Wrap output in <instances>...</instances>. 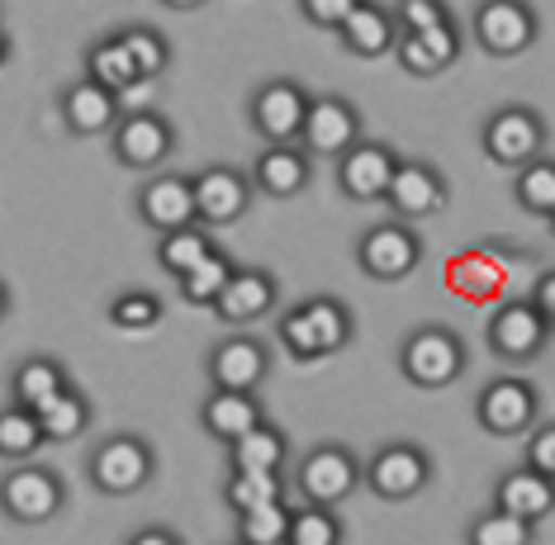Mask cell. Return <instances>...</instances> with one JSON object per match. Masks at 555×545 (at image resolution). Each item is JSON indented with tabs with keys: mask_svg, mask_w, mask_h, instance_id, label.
Segmentation results:
<instances>
[{
	"mask_svg": "<svg viewBox=\"0 0 555 545\" xmlns=\"http://www.w3.org/2000/svg\"><path fill=\"white\" fill-rule=\"evenodd\" d=\"M532 536H537V527L527 517H513L503 508H489L470 527V545H532Z\"/></svg>",
	"mask_w": 555,
	"mask_h": 545,
	"instance_id": "obj_39",
	"label": "cell"
},
{
	"mask_svg": "<svg viewBox=\"0 0 555 545\" xmlns=\"http://www.w3.org/2000/svg\"><path fill=\"white\" fill-rule=\"evenodd\" d=\"M109 147H115L119 167H129V171H153V167H162V161L171 157L176 129H171L167 114H157V109L124 114V119L115 124V133H109Z\"/></svg>",
	"mask_w": 555,
	"mask_h": 545,
	"instance_id": "obj_12",
	"label": "cell"
},
{
	"mask_svg": "<svg viewBox=\"0 0 555 545\" xmlns=\"http://www.w3.org/2000/svg\"><path fill=\"white\" fill-rule=\"evenodd\" d=\"M289 531V503H267V508L237 512V541L243 545H285Z\"/></svg>",
	"mask_w": 555,
	"mask_h": 545,
	"instance_id": "obj_38",
	"label": "cell"
},
{
	"mask_svg": "<svg viewBox=\"0 0 555 545\" xmlns=\"http://www.w3.org/2000/svg\"><path fill=\"white\" fill-rule=\"evenodd\" d=\"M347 527L337 508H323V503H299L289 508V531H285V545H343Z\"/></svg>",
	"mask_w": 555,
	"mask_h": 545,
	"instance_id": "obj_32",
	"label": "cell"
},
{
	"mask_svg": "<svg viewBox=\"0 0 555 545\" xmlns=\"http://www.w3.org/2000/svg\"><path fill=\"white\" fill-rule=\"evenodd\" d=\"M162 5H171V10H199V5H209V0H162Z\"/></svg>",
	"mask_w": 555,
	"mask_h": 545,
	"instance_id": "obj_47",
	"label": "cell"
},
{
	"mask_svg": "<svg viewBox=\"0 0 555 545\" xmlns=\"http://www.w3.org/2000/svg\"><path fill=\"white\" fill-rule=\"evenodd\" d=\"M86 76H91L95 86H105V91H129L138 81V67L129 57V48L119 43V34H105L100 43H91V53H86Z\"/></svg>",
	"mask_w": 555,
	"mask_h": 545,
	"instance_id": "obj_30",
	"label": "cell"
},
{
	"mask_svg": "<svg viewBox=\"0 0 555 545\" xmlns=\"http://www.w3.org/2000/svg\"><path fill=\"white\" fill-rule=\"evenodd\" d=\"M395 167H399L395 147L365 143V138H361L357 147L337 157V190H343L351 205H371V199H385L389 181H395Z\"/></svg>",
	"mask_w": 555,
	"mask_h": 545,
	"instance_id": "obj_17",
	"label": "cell"
},
{
	"mask_svg": "<svg viewBox=\"0 0 555 545\" xmlns=\"http://www.w3.org/2000/svg\"><path fill=\"white\" fill-rule=\"evenodd\" d=\"M39 446H48V437L39 427V413L20 408V403L0 408V460L24 465V460H34V455H39Z\"/></svg>",
	"mask_w": 555,
	"mask_h": 545,
	"instance_id": "obj_29",
	"label": "cell"
},
{
	"mask_svg": "<svg viewBox=\"0 0 555 545\" xmlns=\"http://www.w3.org/2000/svg\"><path fill=\"white\" fill-rule=\"evenodd\" d=\"M385 205L395 209L399 223H423L447 209V181L433 161H399L395 181L385 190Z\"/></svg>",
	"mask_w": 555,
	"mask_h": 545,
	"instance_id": "obj_15",
	"label": "cell"
},
{
	"mask_svg": "<svg viewBox=\"0 0 555 545\" xmlns=\"http://www.w3.org/2000/svg\"><path fill=\"white\" fill-rule=\"evenodd\" d=\"M537 408H541V399L527 379H494L479 394L475 417L489 437H522V432H532Z\"/></svg>",
	"mask_w": 555,
	"mask_h": 545,
	"instance_id": "obj_14",
	"label": "cell"
},
{
	"mask_svg": "<svg viewBox=\"0 0 555 545\" xmlns=\"http://www.w3.org/2000/svg\"><path fill=\"white\" fill-rule=\"evenodd\" d=\"M39 427L48 441H77L86 427H91V403H86L81 389L67 385L48 408H39Z\"/></svg>",
	"mask_w": 555,
	"mask_h": 545,
	"instance_id": "obj_35",
	"label": "cell"
},
{
	"mask_svg": "<svg viewBox=\"0 0 555 545\" xmlns=\"http://www.w3.org/2000/svg\"><path fill=\"white\" fill-rule=\"evenodd\" d=\"M147 100H157V86L138 76V81L129 86V91H119V114H143V109H153V105H147Z\"/></svg>",
	"mask_w": 555,
	"mask_h": 545,
	"instance_id": "obj_44",
	"label": "cell"
},
{
	"mask_svg": "<svg viewBox=\"0 0 555 545\" xmlns=\"http://www.w3.org/2000/svg\"><path fill=\"white\" fill-rule=\"evenodd\" d=\"M62 109V124H67L77 138H100V133H115V124L124 119L119 114V95L105 91V86H95L91 76H81V81H72L67 91L57 100Z\"/></svg>",
	"mask_w": 555,
	"mask_h": 545,
	"instance_id": "obj_21",
	"label": "cell"
},
{
	"mask_svg": "<svg viewBox=\"0 0 555 545\" xmlns=\"http://www.w3.org/2000/svg\"><path fill=\"white\" fill-rule=\"evenodd\" d=\"M214 251V237L205 233V223H191V228H176V233H162L157 237V265L171 271L181 281L191 265H199Z\"/></svg>",
	"mask_w": 555,
	"mask_h": 545,
	"instance_id": "obj_33",
	"label": "cell"
},
{
	"mask_svg": "<svg viewBox=\"0 0 555 545\" xmlns=\"http://www.w3.org/2000/svg\"><path fill=\"white\" fill-rule=\"evenodd\" d=\"M361 143V114L343 95H313L305 129H299V147L309 157H343Z\"/></svg>",
	"mask_w": 555,
	"mask_h": 545,
	"instance_id": "obj_11",
	"label": "cell"
},
{
	"mask_svg": "<svg viewBox=\"0 0 555 545\" xmlns=\"http://www.w3.org/2000/svg\"><path fill=\"white\" fill-rule=\"evenodd\" d=\"M395 24H399V34H427L437 24H451V10H447V0H399Z\"/></svg>",
	"mask_w": 555,
	"mask_h": 545,
	"instance_id": "obj_41",
	"label": "cell"
},
{
	"mask_svg": "<svg viewBox=\"0 0 555 545\" xmlns=\"http://www.w3.org/2000/svg\"><path fill=\"white\" fill-rule=\"evenodd\" d=\"M479 147H485V157L494 161V167L517 171V167H527V161L541 157V147H546V124H541L537 109L508 105V109H499V114L485 119Z\"/></svg>",
	"mask_w": 555,
	"mask_h": 545,
	"instance_id": "obj_6",
	"label": "cell"
},
{
	"mask_svg": "<svg viewBox=\"0 0 555 545\" xmlns=\"http://www.w3.org/2000/svg\"><path fill=\"white\" fill-rule=\"evenodd\" d=\"M86 470H91V484L105 493V498H129V493L147 489V479H153V470H157V455L143 437L115 432L109 441L95 446Z\"/></svg>",
	"mask_w": 555,
	"mask_h": 545,
	"instance_id": "obj_3",
	"label": "cell"
},
{
	"mask_svg": "<svg viewBox=\"0 0 555 545\" xmlns=\"http://www.w3.org/2000/svg\"><path fill=\"white\" fill-rule=\"evenodd\" d=\"M5 313H10V289H5V281H0V323H5Z\"/></svg>",
	"mask_w": 555,
	"mask_h": 545,
	"instance_id": "obj_49",
	"label": "cell"
},
{
	"mask_svg": "<svg viewBox=\"0 0 555 545\" xmlns=\"http://www.w3.org/2000/svg\"><path fill=\"white\" fill-rule=\"evenodd\" d=\"M119 43L129 48V57H133V67L143 81H157V76L171 67V43L162 29H153V24H129V29H119Z\"/></svg>",
	"mask_w": 555,
	"mask_h": 545,
	"instance_id": "obj_36",
	"label": "cell"
},
{
	"mask_svg": "<svg viewBox=\"0 0 555 545\" xmlns=\"http://www.w3.org/2000/svg\"><path fill=\"white\" fill-rule=\"evenodd\" d=\"M271 309H275V281L267 271H233V281L223 285L219 299H214V313L233 327L267 319Z\"/></svg>",
	"mask_w": 555,
	"mask_h": 545,
	"instance_id": "obj_24",
	"label": "cell"
},
{
	"mask_svg": "<svg viewBox=\"0 0 555 545\" xmlns=\"http://www.w3.org/2000/svg\"><path fill=\"white\" fill-rule=\"evenodd\" d=\"M513 195H517V205H522L527 213L551 219V209H555V161L537 157V161H527V167H517Z\"/></svg>",
	"mask_w": 555,
	"mask_h": 545,
	"instance_id": "obj_37",
	"label": "cell"
},
{
	"mask_svg": "<svg viewBox=\"0 0 555 545\" xmlns=\"http://www.w3.org/2000/svg\"><path fill=\"white\" fill-rule=\"evenodd\" d=\"M109 323L124 327V333H147V327L162 323V299L147 295V289H129V295L109 299Z\"/></svg>",
	"mask_w": 555,
	"mask_h": 545,
	"instance_id": "obj_40",
	"label": "cell"
},
{
	"mask_svg": "<svg viewBox=\"0 0 555 545\" xmlns=\"http://www.w3.org/2000/svg\"><path fill=\"white\" fill-rule=\"evenodd\" d=\"M527 465H532L537 475H546L555 479V423L546 427H537L532 437H527Z\"/></svg>",
	"mask_w": 555,
	"mask_h": 545,
	"instance_id": "obj_43",
	"label": "cell"
},
{
	"mask_svg": "<svg viewBox=\"0 0 555 545\" xmlns=\"http://www.w3.org/2000/svg\"><path fill=\"white\" fill-rule=\"evenodd\" d=\"M361 484L385 503H409L433 484V455L413 441H389L361 465Z\"/></svg>",
	"mask_w": 555,
	"mask_h": 545,
	"instance_id": "obj_2",
	"label": "cell"
},
{
	"mask_svg": "<svg viewBox=\"0 0 555 545\" xmlns=\"http://www.w3.org/2000/svg\"><path fill=\"white\" fill-rule=\"evenodd\" d=\"M337 38H343V48L351 57H385V53H395V43H399L395 10L375 5V0H361V5L343 20Z\"/></svg>",
	"mask_w": 555,
	"mask_h": 545,
	"instance_id": "obj_22",
	"label": "cell"
},
{
	"mask_svg": "<svg viewBox=\"0 0 555 545\" xmlns=\"http://www.w3.org/2000/svg\"><path fill=\"white\" fill-rule=\"evenodd\" d=\"M138 219H143L153 233H176V228H191L195 223V195L191 181L176 171L153 176L143 190H138Z\"/></svg>",
	"mask_w": 555,
	"mask_h": 545,
	"instance_id": "obj_20",
	"label": "cell"
},
{
	"mask_svg": "<svg viewBox=\"0 0 555 545\" xmlns=\"http://www.w3.org/2000/svg\"><path fill=\"white\" fill-rule=\"evenodd\" d=\"M10 62V34H5V24H0V67Z\"/></svg>",
	"mask_w": 555,
	"mask_h": 545,
	"instance_id": "obj_48",
	"label": "cell"
},
{
	"mask_svg": "<svg viewBox=\"0 0 555 545\" xmlns=\"http://www.w3.org/2000/svg\"><path fill=\"white\" fill-rule=\"evenodd\" d=\"M313 181V157L299 143H267L261 157L251 161V190H261L267 199H295L305 195Z\"/></svg>",
	"mask_w": 555,
	"mask_h": 545,
	"instance_id": "obj_18",
	"label": "cell"
},
{
	"mask_svg": "<svg viewBox=\"0 0 555 545\" xmlns=\"http://www.w3.org/2000/svg\"><path fill=\"white\" fill-rule=\"evenodd\" d=\"M271 375V351L257 337H229L209 351V379L214 389H237L257 394V385Z\"/></svg>",
	"mask_w": 555,
	"mask_h": 545,
	"instance_id": "obj_19",
	"label": "cell"
},
{
	"mask_svg": "<svg viewBox=\"0 0 555 545\" xmlns=\"http://www.w3.org/2000/svg\"><path fill=\"white\" fill-rule=\"evenodd\" d=\"M285 455H289V441H285L281 427H271V423H257L251 432L229 441V465L233 470H275L281 475Z\"/></svg>",
	"mask_w": 555,
	"mask_h": 545,
	"instance_id": "obj_28",
	"label": "cell"
},
{
	"mask_svg": "<svg viewBox=\"0 0 555 545\" xmlns=\"http://www.w3.org/2000/svg\"><path fill=\"white\" fill-rule=\"evenodd\" d=\"M494 508L513 512V517H527V522H541V517L555 512V479L537 475L532 465H522V470L503 475L499 479V493H494Z\"/></svg>",
	"mask_w": 555,
	"mask_h": 545,
	"instance_id": "obj_26",
	"label": "cell"
},
{
	"mask_svg": "<svg viewBox=\"0 0 555 545\" xmlns=\"http://www.w3.org/2000/svg\"><path fill=\"white\" fill-rule=\"evenodd\" d=\"M257 423H267V413H261L257 394H237V389H214L205 399V408H199V427L214 437V441H237L243 432H251Z\"/></svg>",
	"mask_w": 555,
	"mask_h": 545,
	"instance_id": "obj_25",
	"label": "cell"
},
{
	"mask_svg": "<svg viewBox=\"0 0 555 545\" xmlns=\"http://www.w3.org/2000/svg\"><path fill=\"white\" fill-rule=\"evenodd\" d=\"M361 484V460L347 446H313L295 470V489L305 503H323V508H337L347 503Z\"/></svg>",
	"mask_w": 555,
	"mask_h": 545,
	"instance_id": "obj_7",
	"label": "cell"
},
{
	"mask_svg": "<svg viewBox=\"0 0 555 545\" xmlns=\"http://www.w3.org/2000/svg\"><path fill=\"white\" fill-rule=\"evenodd\" d=\"M541 24L527 0H479L475 10V38L489 57H517L537 43Z\"/></svg>",
	"mask_w": 555,
	"mask_h": 545,
	"instance_id": "obj_10",
	"label": "cell"
},
{
	"mask_svg": "<svg viewBox=\"0 0 555 545\" xmlns=\"http://www.w3.org/2000/svg\"><path fill=\"white\" fill-rule=\"evenodd\" d=\"M357 261L371 281H403V275L418 271L423 261V237L409 223H375L361 233L357 243Z\"/></svg>",
	"mask_w": 555,
	"mask_h": 545,
	"instance_id": "obj_9",
	"label": "cell"
},
{
	"mask_svg": "<svg viewBox=\"0 0 555 545\" xmlns=\"http://www.w3.org/2000/svg\"><path fill=\"white\" fill-rule=\"evenodd\" d=\"M532 303H537V313L546 319V327L555 333V271H546L537 281V289H532Z\"/></svg>",
	"mask_w": 555,
	"mask_h": 545,
	"instance_id": "obj_45",
	"label": "cell"
},
{
	"mask_svg": "<svg viewBox=\"0 0 555 545\" xmlns=\"http://www.w3.org/2000/svg\"><path fill=\"white\" fill-rule=\"evenodd\" d=\"M191 195H195V223L205 228H229L251 209V181L233 167H205L191 176Z\"/></svg>",
	"mask_w": 555,
	"mask_h": 545,
	"instance_id": "obj_13",
	"label": "cell"
},
{
	"mask_svg": "<svg viewBox=\"0 0 555 545\" xmlns=\"http://www.w3.org/2000/svg\"><path fill=\"white\" fill-rule=\"evenodd\" d=\"M285 498V479L275 470H233L229 484H223V503L233 512H251V508H267V503Z\"/></svg>",
	"mask_w": 555,
	"mask_h": 545,
	"instance_id": "obj_34",
	"label": "cell"
},
{
	"mask_svg": "<svg viewBox=\"0 0 555 545\" xmlns=\"http://www.w3.org/2000/svg\"><path fill=\"white\" fill-rule=\"evenodd\" d=\"M309 91L289 76H275V81L257 86L247 105V119L267 143H299V129H305V114H309Z\"/></svg>",
	"mask_w": 555,
	"mask_h": 545,
	"instance_id": "obj_8",
	"label": "cell"
},
{
	"mask_svg": "<svg viewBox=\"0 0 555 545\" xmlns=\"http://www.w3.org/2000/svg\"><path fill=\"white\" fill-rule=\"evenodd\" d=\"M395 57L409 76H437L461 57V29L456 24H437L427 34H399Z\"/></svg>",
	"mask_w": 555,
	"mask_h": 545,
	"instance_id": "obj_23",
	"label": "cell"
},
{
	"mask_svg": "<svg viewBox=\"0 0 555 545\" xmlns=\"http://www.w3.org/2000/svg\"><path fill=\"white\" fill-rule=\"evenodd\" d=\"M361 0H299V10H305L309 24H319V29H343V20L357 10Z\"/></svg>",
	"mask_w": 555,
	"mask_h": 545,
	"instance_id": "obj_42",
	"label": "cell"
},
{
	"mask_svg": "<svg viewBox=\"0 0 555 545\" xmlns=\"http://www.w3.org/2000/svg\"><path fill=\"white\" fill-rule=\"evenodd\" d=\"M67 385H72V379H67V371H62V361H53V356H29V361L15 365V375H10V399H15L20 408L39 413Z\"/></svg>",
	"mask_w": 555,
	"mask_h": 545,
	"instance_id": "obj_27",
	"label": "cell"
},
{
	"mask_svg": "<svg viewBox=\"0 0 555 545\" xmlns=\"http://www.w3.org/2000/svg\"><path fill=\"white\" fill-rule=\"evenodd\" d=\"M485 337H489V347H494V356H503V361H537L551 341V327L537 313V303L522 299V303H503L494 319H489Z\"/></svg>",
	"mask_w": 555,
	"mask_h": 545,
	"instance_id": "obj_16",
	"label": "cell"
},
{
	"mask_svg": "<svg viewBox=\"0 0 555 545\" xmlns=\"http://www.w3.org/2000/svg\"><path fill=\"white\" fill-rule=\"evenodd\" d=\"M399 371H403L409 385H418V389H447L451 379H461V371H465L461 337L447 333V327H418V333L403 337Z\"/></svg>",
	"mask_w": 555,
	"mask_h": 545,
	"instance_id": "obj_5",
	"label": "cell"
},
{
	"mask_svg": "<svg viewBox=\"0 0 555 545\" xmlns=\"http://www.w3.org/2000/svg\"><path fill=\"white\" fill-rule=\"evenodd\" d=\"M233 271H237V265L229 261V251L214 247L205 261L191 265V271H185L181 281H176V285H181V299H185V303H195V309H214V299L223 295V285L233 281Z\"/></svg>",
	"mask_w": 555,
	"mask_h": 545,
	"instance_id": "obj_31",
	"label": "cell"
},
{
	"mask_svg": "<svg viewBox=\"0 0 555 545\" xmlns=\"http://www.w3.org/2000/svg\"><path fill=\"white\" fill-rule=\"evenodd\" d=\"M129 545H181V536H176L171 527H143L129 536Z\"/></svg>",
	"mask_w": 555,
	"mask_h": 545,
	"instance_id": "obj_46",
	"label": "cell"
},
{
	"mask_svg": "<svg viewBox=\"0 0 555 545\" xmlns=\"http://www.w3.org/2000/svg\"><path fill=\"white\" fill-rule=\"evenodd\" d=\"M62 503H67V493H62V479L48 465L24 460V465H10L5 479H0V512L20 527L53 522L62 512Z\"/></svg>",
	"mask_w": 555,
	"mask_h": 545,
	"instance_id": "obj_4",
	"label": "cell"
},
{
	"mask_svg": "<svg viewBox=\"0 0 555 545\" xmlns=\"http://www.w3.org/2000/svg\"><path fill=\"white\" fill-rule=\"evenodd\" d=\"M229 545H243V541H229Z\"/></svg>",
	"mask_w": 555,
	"mask_h": 545,
	"instance_id": "obj_51",
	"label": "cell"
},
{
	"mask_svg": "<svg viewBox=\"0 0 555 545\" xmlns=\"http://www.w3.org/2000/svg\"><path fill=\"white\" fill-rule=\"evenodd\" d=\"M551 233H555V209H551Z\"/></svg>",
	"mask_w": 555,
	"mask_h": 545,
	"instance_id": "obj_50",
	"label": "cell"
},
{
	"mask_svg": "<svg viewBox=\"0 0 555 545\" xmlns=\"http://www.w3.org/2000/svg\"><path fill=\"white\" fill-rule=\"evenodd\" d=\"M281 341L295 361H323L351 341V309L343 299H309L281 319Z\"/></svg>",
	"mask_w": 555,
	"mask_h": 545,
	"instance_id": "obj_1",
	"label": "cell"
}]
</instances>
